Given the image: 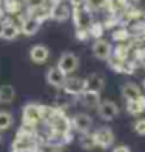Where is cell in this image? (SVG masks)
<instances>
[{
  "label": "cell",
  "mask_w": 145,
  "mask_h": 152,
  "mask_svg": "<svg viewBox=\"0 0 145 152\" xmlns=\"http://www.w3.org/2000/svg\"><path fill=\"white\" fill-rule=\"evenodd\" d=\"M38 144L33 133L17 132V137L11 144V152H36Z\"/></svg>",
  "instance_id": "1"
},
{
  "label": "cell",
  "mask_w": 145,
  "mask_h": 152,
  "mask_svg": "<svg viewBox=\"0 0 145 152\" xmlns=\"http://www.w3.org/2000/svg\"><path fill=\"white\" fill-rule=\"evenodd\" d=\"M47 124L50 126V129H52V132L66 135V133H69L72 122L67 119V116H66L64 113H61V111H55L53 116L47 121Z\"/></svg>",
  "instance_id": "2"
},
{
  "label": "cell",
  "mask_w": 145,
  "mask_h": 152,
  "mask_svg": "<svg viewBox=\"0 0 145 152\" xmlns=\"http://www.w3.org/2000/svg\"><path fill=\"white\" fill-rule=\"evenodd\" d=\"M42 121V105L38 104H27L22 108V122L27 124H36Z\"/></svg>",
  "instance_id": "3"
},
{
  "label": "cell",
  "mask_w": 145,
  "mask_h": 152,
  "mask_svg": "<svg viewBox=\"0 0 145 152\" xmlns=\"http://www.w3.org/2000/svg\"><path fill=\"white\" fill-rule=\"evenodd\" d=\"M78 64H80V60H78V57L72 52H64L58 60V67L66 75L75 72L78 69Z\"/></svg>",
  "instance_id": "4"
},
{
  "label": "cell",
  "mask_w": 145,
  "mask_h": 152,
  "mask_svg": "<svg viewBox=\"0 0 145 152\" xmlns=\"http://www.w3.org/2000/svg\"><path fill=\"white\" fill-rule=\"evenodd\" d=\"M97 111H98V116L105 121H113L114 118H117L119 115V107H117L115 102L113 100H102L98 105H97Z\"/></svg>",
  "instance_id": "5"
},
{
  "label": "cell",
  "mask_w": 145,
  "mask_h": 152,
  "mask_svg": "<svg viewBox=\"0 0 145 152\" xmlns=\"http://www.w3.org/2000/svg\"><path fill=\"white\" fill-rule=\"evenodd\" d=\"M74 20H75L76 28H81V30H89V27L92 25V16H91V10H87L86 7L75 8V11H74Z\"/></svg>",
  "instance_id": "6"
},
{
  "label": "cell",
  "mask_w": 145,
  "mask_h": 152,
  "mask_svg": "<svg viewBox=\"0 0 145 152\" xmlns=\"http://www.w3.org/2000/svg\"><path fill=\"white\" fill-rule=\"evenodd\" d=\"M92 137H94V141H95V146H100V148H109L114 143V133L109 127L97 129Z\"/></svg>",
  "instance_id": "7"
},
{
  "label": "cell",
  "mask_w": 145,
  "mask_h": 152,
  "mask_svg": "<svg viewBox=\"0 0 145 152\" xmlns=\"http://www.w3.org/2000/svg\"><path fill=\"white\" fill-rule=\"evenodd\" d=\"M63 88L67 94L80 96L86 89V80L84 78H80V77H69V78H66Z\"/></svg>",
  "instance_id": "8"
},
{
  "label": "cell",
  "mask_w": 145,
  "mask_h": 152,
  "mask_svg": "<svg viewBox=\"0 0 145 152\" xmlns=\"http://www.w3.org/2000/svg\"><path fill=\"white\" fill-rule=\"evenodd\" d=\"M45 78H47V83H48V85H52V86H55V88H63V85H64V82H66V78H67V75H66L58 66H55V67H50V69L47 71Z\"/></svg>",
  "instance_id": "9"
},
{
  "label": "cell",
  "mask_w": 145,
  "mask_h": 152,
  "mask_svg": "<svg viewBox=\"0 0 145 152\" xmlns=\"http://www.w3.org/2000/svg\"><path fill=\"white\" fill-rule=\"evenodd\" d=\"M72 127L80 133H87L92 127V118L86 113H78L72 119Z\"/></svg>",
  "instance_id": "10"
},
{
  "label": "cell",
  "mask_w": 145,
  "mask_h": 152,
  "mask_svg": "<svg viewBox=\"0 0 145 152\" xmlns=\"http://www.w3.org/2000/svg\"><path fill=\"white\" fill-rule=\"evenodd\" d=\"M69 16H70V10L64 2H55L53 7L50 8V18L53 20L64 22L69 19Z\"/></svg>",
  "instance_id": "11"
},
{
  "label": "cell",
  "mask_w": 145,
  "mask_h": 152,
  "mask_svg": "<svg viewBox=\"0 0 145 152\" xmlns=\"http://www.w3.org/2000/svg\"><path fill=\"white\" fill-rule=\"evenodd\" d=\"M111 44L108 41H103V39H97L92 46V53L94 57L98 60H108L111 57Z\"/></svg>",
  "instance_id": "12"
},
{
  "label": "cell",
  "mask_w": 145,
  "mask_h": 152,
  "mask_svg": "<svg viewBox=\"0 0 145 152\" xmlns=\"http://www.w3.org/2000/svg\"><path fill=\"white\" fill-rule=\"evenodd\" d=\"M39 27H41V20L30 14L28 18H25L24 20H22L20 31L24 33V35H27V36H33V35H36V33L39 31Z\"/></svg>",
  "instance_id": "13"
},
{
  "label": "cell",
  "mask_w": 145,
  "mask_h": 152,
  "mask_svg": "<svg viewBox=\"0 0 145 152\" xmlns=\"http://www.w3.org/2000/svg\"><path fill=\"white\" fill-rule=\"evenodd\" d=\"M48 55H50V50L42 44H36V46L30 49V60L33 63H38V64L44 63V61H47Z\"/></svg>",
  "instance_id": "14"
},
{
  "label": "cell",
  "mask_w": 145,
  "mask_h": 152,
  "mask_svg": "<svg viewBox=\"0 0 145 152\" xmlns=\"http://www.w3.org/2000/svg\"><path fill=\"white\" fill-rule=\"evenodd\" d=\"M84 80H86V89H89V91L100 93L105 88V78L100 74H92L87 78H84Z\"/></svg>",
  "instance_id": "15"
},
{
  "label": "cell",
  "mask_w": 145,
  "mask_h": 152,
  "mask_svg": "<svg viewBox=\"0 0 145 152\" xmlns=\"http://www.w3.org/2000/svg\"><path fill=\"white\" fill-rule=\"evenodd\" d=\"M126 110L131 115H141L145 110V97L144 96H139L137 99L126 100Z\"/></svg>",
  "instance_id": "16"
},
{
  "label": "cell",
  "mask_w": 145,
  "mask_h": 152,
  "mask_svg": "<svg viewBox=\"0 0 145 152\" xmlns=\"http://www.w3.org/2000/svg\"><path fill=\"white\" fill-rule=\"evenodd\" d=\"M139 96H142L141 88H139L137 85H134V83H126V85H123V88H122V97H123L125 100L137 99Z\"/></svg>",
  "instance_id": "17"
},
{
  "label": "cell",
  "mask_w": 145,
  "mask_h": 152,
  "mask_svg": "<svg viewBox=\"0 0 145 152\" xmlns=\"http://www.w3.org/2000/svg\"><path fill=\"white\" fill-rule=\"evenodd\" d=\"M98 94L100 93H95V91H89V89H84L80 96H81V100L83 104L89 108H92V107H97L100 104V99H98Z\"/></svg>",
  "instance_id": "18"
},
{
  "label": "cell",
  "mask_w": 145,
  "mask_h": 152,
  "mask_svg": "<svg viewBox=\"0 0 145 152\" xmlns=\"http://www.w3.org/2000/svg\"><path fill=\"white\" fill-rule=\"evenodd\" d=\"M16 97V89L11 85H2L0 86V104H9Z\"/></svg>",
  "instance_id": "19"
},
{
  "label": "cell",
  "mask_w": 145,
  "mask_h": 152,
  "mask_svg": "<svg viewBox=\"0 0 145 152\" xmlns=\"http://www.w3.org/2000/svg\"><path fill=\"white\" fill-rule=\"evenodd\" d=\"M19 27L14 25L13 22H5V27H3V33H2V38L6 39V41H13V39L17 38L19 35Z\"/></svg>",
  "instance_id": "20"
},
{
  "label": "cell",
  "mask_w": 145,
  "mask_h": 152,
  "mask_svg": "<svg viewBox=\"0 0 145 152\" xmlns=\"http://www.w3.org/2000/svg\"><path fill=\"white\" fill-rule=\"evenodd\" d=\"M14 118L9 111H0V132L8 130V129L13 126Z\"/></svg>",
  "instance_id": "21"
},
{
  "label": "cell",
  "mask_w": 145,
  "mask_h": 152,
  "mask_svg": "<svg viewBox=\"0 0 145 152\" xmlns=\"http://www.w3.org/2000/svg\"><path fill=\"white\" fill-rule=\"evenodd\" d=\"M31 16H35L36 19H39V20H44V19H47V18H50V10H47V8H44V5H41V7H36V8H31Z\"/></svg>",
  "instance_id": "22"
},
{
  "label": "cell",
  "mask_w": 145,
  "mask_h": 152,
  "mask_svg": "<svg viewBox=\"0 0 145 152\" xmlns=\"http://www.w3.org/2000/svg\"><path fill=\"white\" fill-rule=\"evenodd\" d=\"M106 3H108V0H84V7L91 11L102 10Z\"/></svg>",
  "instance_id": "23"
},
{
  "label": "cell",
  "mask_w": 145,
  "mask_h": 152,
  "mask_svg": "<svg viewBox=\"0 0 145 152\" xmlns=\"http://www.w3.org/2000/svg\"><path fill=\"white\" fill-rule=\"evenodd\" d=\"M56 146H53L52 143H48V141H45V143H42V144H38V151L36 152H56Z\"/></svg>",
  "instance_id": "24"
},
{
  "label": "cell",
  "mask_w": 145,
  "mask_h": 152,
  "mask_svg": "<svg viewBox=\"0 0 145 152\" xmlns=\"http://www.w3.org/2000/svg\"><path fill=\"white\" fill-rule=\"evenodd\" d=\"M81 146L86 149H91L95 146V141H94V137H83L81 138Z\"/></svg>",
  "instance_id": "25"
},
{
  "label": "cell",
  "mask_w": 145,
  "mask_h": 152,
  "mask_svg": "<svg viewBox=\"0 0 145 152\" xmlns=\"http://www.w3.org/2000/svg\"><path fill=\"white\" fill-rule=\"evenodd\" d=\"M134 130H136L139 135H145V119L136 121V124H134Z\"/></svg>",
  "instance_id": "26"
},
{
  "label": "cell",
  "mask_w": 145,
  "mask_h": 152,
  "mask_svg": "<svg viewBox=\"0 0 145 152\" xmlns=\"http://www.w3.org/2000/svg\"><path fill=\"white\" fill-rule=\"evenodd\" d=\"M44 3V0H28V7L30 8H36V7H41Z\"/></svg>",
  "instance_id": "27"
},
{
  "label": "cell",
  "mask_w": 145,
  "mask_h": 152,
  "mask_svg": "<svg viewBox=\"0 0 145 152\" xmlns=\"http://www.w3.org/2000/svg\"><path fill=\"white\" fill-rule=\"evenodd\" d=\"M70 3L74 5V8H81V7H84V0H70Z\"/></svg>",
  "instance_id": "28"
},
{
  "label": "cell",
  "mask_w": 145,
  "mask_h": 152,
  "mask_svg": "<svg viewBox=\"0 0 145 152\" xmlns=\"http://www.w3.org/2000/svg\"><path fill=\"white\" fill-rule=\"evenodd\" d=\"M113 152H131V149L128 148V146H117Z\"/></svg>",
  "instance_id": "29"
},
{
  "label": "cell",
  "mask_w": 145,
  "mask_h": 152,
  "mask_svg": "<svg viewBox=\"0 0 145 152\" xmlns=\"http://www.w3.org/2000/svg\"><path fill=\"white\" fill-rule=\"evenodd\" d=\"M3 27H5V22L0 19V38H2V33H3Z\"/></svg>",
  "instance_id": "30"
},
{
  "label": "cell",
  "mask_w": 145,
  "mask_h": 152,
  "mask_svg": "<svg viewBox=\"0 0 145 152\" xmlns=\"http://www.w3.org/2000/svg\"><path fill=\"white\" fill-rule=\"evenodd\" d=\"M52 2L55 3V2H64V0H52Z\"/></svg>",
  "instance_id": "31"
},
{
  "label": "cell",
  "mask_w": 145,
  "mask_h": 152,
  "mask_svg": "<svg viewBox=\"0 0 145 152\" xmlns=\"http://www.w3.org/2000/svg\"><path fill=\"white\" fill-rule=\"evenodd\" d=\"M144 64H145V55H144Z\"/></svg>",
  "instance_id": "32"
},
{
  "label": "cell",
  "mask_w": 145,
  "mask_h": 152,
  "mask_svg": "<svg viewBox=\"0 0 145 152\" xmlns=\"http://www.w3.org/2000/svg\"><path fill=\"white\" fill-rule=\"evenodd\" d=\"M0 141H2V135H0Z\"/></svg>",
  "instance_id": "33"
}]
</instances>
